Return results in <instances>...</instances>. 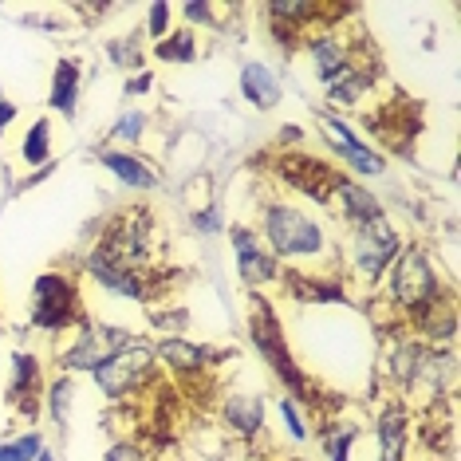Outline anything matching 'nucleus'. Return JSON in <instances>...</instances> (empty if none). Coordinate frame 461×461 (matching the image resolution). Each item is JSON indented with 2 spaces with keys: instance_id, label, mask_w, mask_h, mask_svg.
Here are the masks:
<instances>
[{
  "instance_id": "6ab92c4d",
  "label": "nucleus",
  "mask_w": 461,
  "mask_h": 461,
  "mask_svg": "<svg viewBox=\"0 0 461 461\" xmlns=\"http://www.w3.org/2000/svg\"><path fill=\"white\" fill-rule=\"evenodd\" d=\"M363 91H371V71H343L339 79H331V91H328V99L331 103H359Z\"/></svg>"
},
{
  "instance_id": "aec40b11",
  "label": "nucleus",
  "mask_w": 461,
  "mask_h": 461,
  "mask_svg": "<svg viewBox=\"0 0 461 461\" xmlns=\"http://www.w3.org/2000/svg\"><path fill=\"white\" fill-rule=\"evenodd\" d=\"M13 371H16L13 398L20 402V394H24V411H32V402H36V359L32 355H13Z\"/></svg>"
},
{
  "instance_id": "b1692460",
  "label": "nucleus",
  "mask_w": 461,
  "mask_h": 461,
  "mask_svg": "<svg viewBox=\"0 0 461 461\" xmlns=\"http://www.w3.org/2000/svg\"><path fill=\"white\" fill-rule=\"evenodd\" d=\"M36 449H40V438L24 434V438H16L13 446H0V461H32Z\"/></svg>"
},
{
  "instance_id": "423d86ee",
  "label": "nucleus",
  "mask_w": 461,
  "mask_h": 461,
  "mask_svg": "<svg viewBox=\"0 0 461 461\" xmlns=\"http://www.w3.org/2000/svg\"><path fill=\"white\" fill-rule=\"evenodd\" d=\"M276 174L285 177L292 190H300V194L316 197V202H323V197H331V194H335V185H339V177H343V174H335L328 162L308 158V154H288V158H280Z\"/></svg>"
},
{
  "instance_id": "f03ea898",
  "label": "nucleus",
  "mask_w": 461,
  "mask_h": 461,
  "mask_svg": "<svg viewBox=\"0 0 461 461\" xmlns=\"http://www.w3.org/2000/svg\"><path fill=\"white\" fill-rule=\"evenodd\" d=\"M32 323L48 331H64L71 323H83L79 312V292L64 272H44L36 280V303H32Z\"/></svg>"
},
{
  "instance_id": "5701e85b",
  "label": "nucleus",
  "mask_w": 461,
  "mask_h": 461,
  "mask_svg": "<svg viewBox=\"0 0 461 461\" xmlns=\"http://www.w3.org/2000/svg\"><path fill=\"white\" fill-rule=\"evenodd\" d=\"M20 154H24V162H44L48 158V122L40 119L32 134L24 139V146H20Z\"/></svg>"
},
{
  "instance_id": "a211bd4d",
  "label": "nucleus",
  "mask_w": 461,
  "mask_h": 461,
  "mask_svg": "<svg viewBox=\"0 0 461 461\" xmlns=\"http://www.w3.org/2000/svg\"><path fill=\"white\" fill-rule=\"evenodd\" d=\"M328 276H296L292 272L288 276V288L296 292V300H343V285L339 280H331V285H323Z\"/></svg>"
},
{
  "instance_id": "bb28decb",
  "label": "nucleus",
  "mask_w": 461,
  "mask_h": 461,
  "mask_svg": "<svg viewBox=\"0 0 461 461\" xmlns=\"http://www.w3.org/2000/svg\"><path fill=\"white\" fill-rule=\"evenodd\" d=\"M142 114H127V119H122L119 122V127H114V139H119V134H122V139H134V134H139L142 131Z\"/></svg>"
},
{
  "instance_id": "2eb2a0df",
  "label": "nucleus",
  "mask_w": 461,
  "mask_h": 461,
  "mask_svg": "<svg viewBox=\"0 0 461 461\" xmlns=\"http://www.w3.org/2000/svg\"><path fill=\"white\" fill-rule=\"evenodd\" d=\"M240 91H245V99L257 103V107H272V103L280 99L276 76H272L268 68H260V64H249L245 71H240Z\"/></svg>"
},
{
  "instance_id": "20e7f679",
  "label": "nucleus",
  "mask_w": 461,
  "mask_h": 461,
  "mask_svg": "<svg viewBox=\"0 0 461 461\" xmlns=\"http://www.w3.org/2000/svg\"><path fill=\"white\" fill-rule=\"evenodd\" d=\"M154 371V351H150V343H142V339H134L127 343L119 355H111L103 366H95V379L99 386L107 394H131L139 383H146V375Z\"/></svg>"
},
{
  "instance_id": "0eeeda50",
  "label": "nucleus",
  "mask_w": 461,
  "mask_h": 461,
  "mask_svg": "<svg viewBox=\"0 0 461 461\" xmlns=\"http://www.w3.org/2000/svg\"><path fill=\"white\" fill-rule=\"evenodd\" d=\"M398 257V237L391 233V225L383 221H371V225H359V233H355V265L363 268L366 280H379L383 268L391 265Z\"/></svg>"
},
{
  "instance_id": "c756f323",
  "label": "nucleus",
  "mask_w": 461,
  "mask_h": 461,
  "mask_svg": "<svg viewBox=\"0 0 461 461\" xmlns=\"http://www.w3.org/2000/svg\"><path fill=\"white\" fill-rule=\"evenodd\" d=\"M185 16H194V20H209V16H213V8H205V5H190V8H185Z\"/></svg>"
},
{
  "instance_id": "4468645a",
  "label": "nucleus",
  "mask_w": 461,
  "mask_h": 461,
  "mask_svg": "<svg viewBox=\"0 0 461 461\" xmlns=\"http://www.w3.org/2000/svg\"><path fill=\"white\" fill-rule=\"evenodd\" d=\"M379 438H383V461H402L406 446V411L398 402H391L379 418Z\"/></svg>"
},
{
  "instance_id": "c85d7f7f",
  "label": "nucleus",
  "mask_w": 461,
  "mask_h": 461,
  "mask_svg": "<svg viewBox=\"0 0 461 461\" xmlns=\"http://www.w3.org/2000/svg\"><path fill=\"white\" fill-rule=\"evenodd\" d=\"M280 411H285V422H288V429H292V438H303V426H300V418H296V406L285 402Z\"/></svg>"
},
{
  "instance_id": "1a4fd4ad",
  "label": "nucleus",
  "mask_w": 461,
  "mask_h": 461,
  "mask_svg": "<svg viewBox=\"0 0 461 461\" xmlns=\"http://www.w3.org/2000/svg\"><path fill=\"white\" fill-rule=\"evenodd\" d=\"M233 245H237V268L249 285H268V280H276V272H280L276 257L265 253L249 229H233Z\"/></svg>"
},
{
  "instance_id": "f3484780",
  "label": "nucleus",
  "mask_w": 461,
  "mask_h": 461,
  "mask_svg": "<svg viewBox=\"0 0 461 461\" xmlns=\"http://www.w3.org/2000/svg\"><path fill=\"white\" fill-rule=\"evenodd\" d=\"M162 355L170 359L182 375H202V366L209 363V351L194 348V343H182V339H166L162 343Z\"/></svg>"
},
{
  "instance_id": "9d476101",
  "label": "nucleus",
  "mask_w": 461,
  "mask_h": 461,
  "mask_svg": "<svg viewBox=\"0 0 461 461\" xmlns=\"http://www.w3.org/2000/svg\"><path fill=\"white\" fill-rule=\"evenodd\" d=\"M320 122H323V127H328V134H331V139L339 142V154H343V158H348L351 166H359L363 174H379V170H383V162L375 158V154L366 150V146H363L359 139H355V134H351L348 127H343L339 119H328V114H323Z\"/></svg>"
},
{
  "instance_id": "a878e982",
  "label": "nucleus",
  "mask_w": 461,
  "mask_h": 461,
  "mask_svg": "<svg viewBox=\"0 0 461 461\" xmlns=\"http://www.w3.org/2000/svg\"><path fill=\"white\" fill-rule=\"evenodd\" d=\"M166 20H170V5H154L150 8V36L166 32Z\"/></svg>"
},
{
  "instance_id": "cd10ccee",
  "label": "nucleus",
  "mask_w": 461,
  "mask_h": 461,
  "mask_svg": "<svg viewBox=\"0 0 461 461\" xmlns=\"http://www.w3.org/2000/svg\"><path fill=\"white\" fill-rule=\"evenodd\" d=\"M107 461H142V454H139V449H134V446L122 442V446H114V449H111Z\"/></svg>"
},
{
  "instance_id": "f8f14e48",
  "label": "nucleus",
  "mask_w": 461,
  "mask_h": 461,
  "mask_svg": "<svg viewBox=\"0 0 461 461\" xmlns=\"http://www.w3.org/2000/svg\"><path fill=\"white\" fill-rule=\"evenodd\" d=\"M312 59H316V76L320 79H339L343 71H351V51L339 36H328V40H316L312 44Z\"/></svg>"
},
{
  "instance_id": "39448f33",
  "label": "nucleus",
  "mask_w": 461,
  "mask_h": 461,
  "mask_svg": "<svg viewBox=\"0 0 461 461\" xmlns=\"http://www.w3.org/2000/svg\"><path fill=\"white\" fill-rule=\"evenodd\" d=\"M253 339H257V348L265 351V359L276 366L280 371V379H285L292 391H300V394H308V383L300 379V371L292 366V359H288V348H285V331H280V323H276V316L268 312V303L260 300V296H253Z\"/></svg>"
},
{
  "instance_id": "412c9836",
  "label": "nucleus",
  "mask_w": 461,
  "mask_h": 461,
  "mask_svg": "<svg viewBox=\"0 0 461 461\" xmlns=\"http://www.w3.org/2000/svg\"><path fill=\"white\" fill-rule=\"evenodd\" d=\"M154 56L158 59H170V64H177V59H194V32L190 28H177V32L170 36V40H162L158 48H154Z\"/></svg>"
},
{
  "instance_id": "dca6fc26",
  "label": "nucleus",
  "mask_w": 461,
  "mask_h": 461,
  "mask_svg": "<svg viewBox=\"0 0 461 461\" xmlns=\"http://www.w3.org/2000/svg\"><path fill=\"white\" fill-rule=\"evenodd\" d=\"M76 91H79V68L71 64V59H59V64H56V79H51L48 103L56 111L71 114V111H76Z\"/></svg>"
},
{
  "instance_id": "6e6552de",
  "label": "nucleus",
  "mask_w": 461,
  "mask_h": 461,
  "mask_svg": "<svg viewBox=\"0 0 461 461\" xmlns=\"http://www.w3.org/2000/svg\"><path fill=\"white\" fill-rule=\"evenodd\" d=\"M127 343H134L127 331L91 328V323H87V328H83V335H79V343L64 355V363H68V366H91V371H95V366H103V363L111 359V355H119L122 348H127Z\"/></svg>"
},
{
  "instance_id": "7c9ffc66",
  "label": "nucleus",
  "mask_w": 461,
  "mask_h": 461,
  "mask_svg": "<svg viewBox=\"0 0 461 461\" xmlns=\"http://www.w3.org/2000/svg\"><path fill=\"white\" fill-rule=\"evenodd\" d=\"M13 119H16V111L8 107V103H0V134H5V127H8Z\"/></svg>"
},
{
  "instance_id": "f257e3e1",
  "label": "nucleus",
  "mask_w": 461,
  "mask_h": 461,
  "mask_svg": "<svg viewBox=\"0 0 461 461\" xmlns=\"http://www.w3.org/2000/svg\"><path fill=\"white\" fill-rule=\"evenodd\" d=\"M265 237L272 257H320L323 253V233L308 213L292 205H268L265 209Z\"/></svg>"
},
{
  "instance_id": "393cba45",
  "label": "nucleus",
  "mask_w": 461,
  "mask_h": 461,
  "mask_svg": "<svg viewBox=\"0 0 461 461\" xmlns=\"http://www.w3.org/2000/svg\"><path fill=\"white\" fill-rule=\"evenodd\" d=\"M348 446H351V429H343V434H335V438H331V446H328L331 461H348Z\"/></svg>"
},
{
  "instance_id": "4be33fe9",
  "label": "nucleus",
  "mask_w": 461,
  "mask_h": 461,
  "mask_svg": "<svg viewBox=\"0 0 461 461\" xmlns=\"http://www.w3.org/2000/svg\"><path fill=\"white\" fill-rule=\"evenodd\" d=\"M229 422L237 429H245V434H253L260 426V402L257 398H237V402H229Z\"/></svg>"
},
{
  "instance_id": "9b49d317",
  "label": "nucleus",
  "mask_w": 461,
  "mask_h": 461,
  "mask_svg": "<svg viewBox=\"0 0 461 461\" xmlns=\"http://www.w3.org/2000/svg\"><path fill=\"white\" fill-rule=\"evenodd\" d=\"M335 194H339V205H343V217H351L355 225H371L383 217L379 202H375L366 190H359V185L351 182V177H339V185H335Z\"/></svg>"
},
{
  "instance_id": "ddd939ff",
  "label": "nucleus",
  "mask_w": 461,
  "mask_h": 461,
  "mask_svg": "<svg viewBox=\"0 0 461 461\" xmlns=\"http://www.w3.org/2000/svg\"><path fill=\"white\" fill-rule=\"evenodd\" d=\"M103 166H107L111 174H119L127 185H134V190H154L158 185V177H154L150 166H142L134 154H119V150H107L103 154Z\"/></svg>"
},
{
  "instance_id": "7ed1b4c3",
  "label": "nucleus",
  "mask_w": 461,
  "mask_h": 461,
  "mask_svg": "<svg viewBox=\"0 0 461 461\" xmlns=\"http://www.w3.org/2000/svg\"><path fill=\"white\" fill-rule=\"evenodd\" d=\"M391 296L411 308L414 316H426L438 303V272L426 265L422 253H402L394 257V272H391Z\"/></svg>"
}]
</instances>
